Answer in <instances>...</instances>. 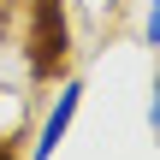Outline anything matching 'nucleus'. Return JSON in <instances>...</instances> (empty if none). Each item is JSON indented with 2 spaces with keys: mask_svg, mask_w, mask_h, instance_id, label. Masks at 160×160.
I'll return each mask as SVG.
<instances>
[{
  "mask_svg": "<svg viewBox=\"0 0 160 160\" xmlns=\"http://www.w3.org/2000/svg\"><path fill=\"white\" fill-rule=\"evenodd\" d=\"M148 6H160V0H148Z\"/></svg>",
  "mask_w": 160,
  "mask_h": 160,
  "instance_id": "obj_5",
  "label": "nucleus"
},
{
  "mask_svg": "<svg viewBox=\"0 0 160 160\" xmlns=\"http://www.w3.org/2000/svg\"><path fill=\"white\" fill-rule=\"evenodd\" d=\"M142 42L160 53V6H148V18H142Z\"/></svg>",
  "mask_w": 160,
  "mask_h": 160,
  "instance_id": "obj_3",
  "label": "nucleus"
},
{
  "mask_svg": "<svg viewBox=\"0 0 160 160\" xmlns=\"http://www.w3.org/2000/svg\"><path fill=\"white\" fill-rule=\"evenodd\" d=\"M148 125H154V137H160V83H154V101H148Z\"/></svg>",
  "mask_w": 160,
  "mask_h": 160,
  "instance_id": "obj_4",
  "label": "nucleus"
},
{
  "mask_svg": "<svg viewBox=\"0 0 160 160\" xmlns=\"http://www.w3.org/2000/svg\"><path fill=\"white\" fill-rule=\"evenodd\" d=\"M30 6H36V48H30V59H36L42 77H53L59 59H65V12H59V0H30Z\"/></svg>",
  "mask_w": 160,
  "mask_h": 160,
  "instance_id": "obj_2",
  "label": "nucleus"
},
{
  "mask_svg": "<svg viewBox=\"0 0 160 160\" xmlns=\"http://www.w3.org/2000/svg\"><path fill=\"white\" fill-rule=\"evenodd\" d=\"M77 107H83V83H77V77H65V83H59V95H53V107H48V119H42V131H36L30 160H53V148L65 142V131H71V119H77Z\"/></svg>",
  "mask_w": 160,
  "mask_h": 160,
  "instance_id": "obj_1",
  "label": "nucleus"
}]
</instances>
